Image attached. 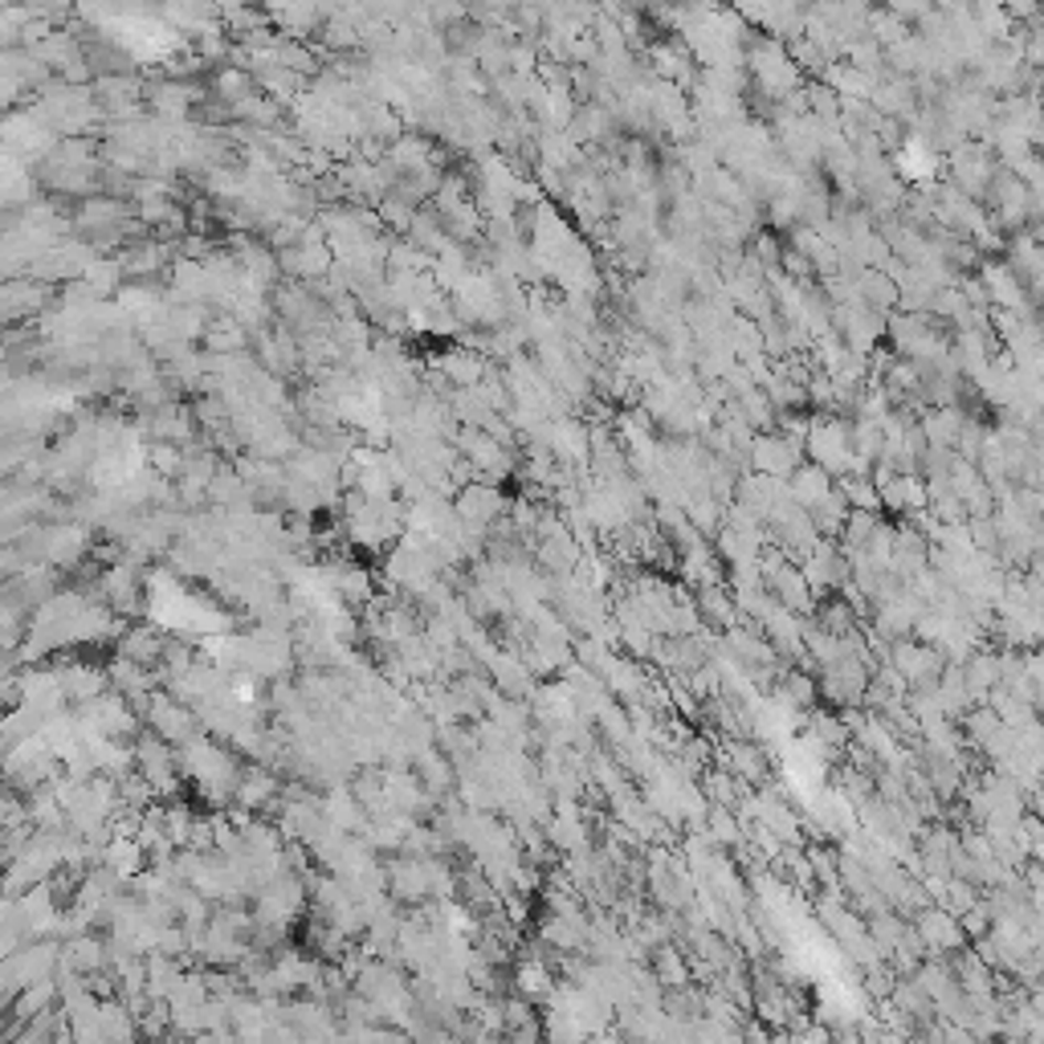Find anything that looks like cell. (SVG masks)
Masks as SVG:
<instances>
[{
  "mask_svg": "<svg viewBox=\"0 0 1044 1044\" xmlns=\"http://www.w3.org/2000/svg\"><path fill=\"white\" fill-rule=\"evenodd\" d=\"M803 441L796 437H784V433H755L750 441V466L759 478H771V482H788L791 473L803 466Z\"/></svg>",
  "mask_w": 1044,
  "mask_h": 1044,
  "instance_id": "6da1fadb",
  "label": "cell"
},
{
  "mask_svg": "<svg viewBox=\"0 0 1044 1044\" xmlns=\"http://www.w3.org/2000/svg\"><path fill=\"white\" fill-rule=\"evenodd\" d=\"M832 490H837V486H832V478L820 466H800L788 482H784V494H788L791 507H800L803 514H812Z\"/></svg>",
  "mask_w": 1044,
  "mask_h": 1044,
  "instance_id": "7a4b0ae2",
  "label": "cell"
},
{
  "mask_svg": "<svg viewBox=\"0 0 1044 1044\" xmlns=\"http://www.w3.org/2000/svg\"><path fill=\"white\" fill-rule=\"evenodd\" d=\"M877 498H882V507L894 510V514H914V510L926 507V486H923V478L894 473V478L877 490Z\"/></svg>",
  "mask_w": 1044,
  "mask_h": 1044,
  "instance_id": "3957f363",
  "label": "cell"
},
{
  "mask_svg": "<svg viewBox=\"0 0 1044 1044\" xmlns=\"http://www.w3.org/2000/svg\"><path fill=\"white\" fill-rule=\"evenodd\" d=\"M963 420H967L963 408H959V404H951V408H930L918 429H923V437H926V445H930V449H951V454H955V441H959Z\"/></svg>",
  "mask_w": 1044,
  "mask_h": 1044,
  "instance_id": "277c9868",
  "label": "cell"
},
{
  "mask_svg": "<svg viewBox=\"0 0 1044 1044\" xmlns=\"http://www.w3.org/2000/svg\"><path fill=\"white\" fill-rule=\"evenodd\" d=\"M502 494L498 490H486V486H469V494L461 498V514H466L469 522H494L498 514H502Z\"/></svg>",
  "mask_w": 1044,
  "mask_h": 1044,
  "instance_id": "5b68a950",
  "label": "cell"
}]
</instances>
